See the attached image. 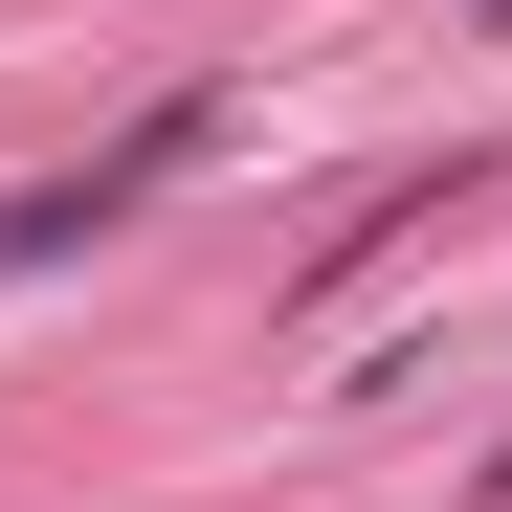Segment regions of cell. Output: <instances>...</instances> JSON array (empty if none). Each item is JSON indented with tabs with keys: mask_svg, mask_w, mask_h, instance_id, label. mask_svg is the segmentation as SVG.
<instances>
[{
	"mask_svg": "<svg viewBox=\"0 0 512 512\" xmlns=\"http://www.w3.org/2000/svg\"><path fill=\"white\" fill-rule=\"evenodd\" d=\"M201 134H223V90H156V112H134L112 156H67V179H23V201H0V290H23V268H67V245H112V223H134L156 179H179V156H201Z\"/></svg>",
	"mask_w": 512,
	"mask_h": 512,
	"instance_id": "1",
	"label": "cell"
}]
</instances>
